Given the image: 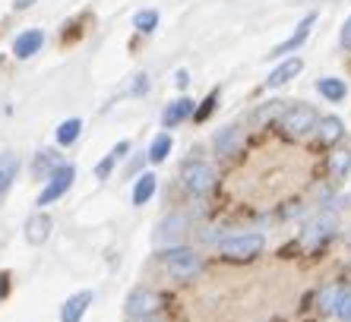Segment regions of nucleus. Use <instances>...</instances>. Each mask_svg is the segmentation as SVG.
Returning a JSON list of instances; mask_svg holds the SVG:
<instances>
[{
  "mask_svg": "<svg viewBox=\"0 0 351 322\" xmlns=\"http://www.w3.org/2000/svg\"><path fill=\"white\" fill-rule=\"evenodd\" d=\"M162 262L174 282H193L203 272V256L196 250H187V247H168L162 253Z\"/></svg>",
  "mask_w": 351,
  "mask_h": 322,
  "instance_id": "1",
  "label": "nucleus"
},
{
  "mask_svg": "<svg viewBox=\"0 0 351 322\" xmlns=\"http://www.w3.org/2000/svg\"><path fill=\"white\" fill-rule=\"evenodd\" d=\"M317 121L319 114L304 101H294V105L282 108V114H278V127L285 129V136H304V133H311L317 127Z\"/></svg>",
  "mask_w": 351,
  "mask_h": 322,
  "instance_id": "2",
  "label": "nucleus"
},
{
  "mask_svg": "<svg viewBox=\"0 0 351 322\" xmlns=\"http://www.w3.org/2000/svg\"><path fill=\"white\" fill-rule=\"evenodd\" d=\"M127 316L130 322H143V319H152V316L162 313V294H156L152 288H133L127 294Z\"/></svg>",
  "mask_w": 351,
  "mask_h": 322,
  "instance_id": "3",
  "label": "nucleus"
},
{
  "mask_svg": "<svg viewBox=\"0 0 351 322\" xmlns=\"http://www.w3.org/2000/svg\"><path fill=\"white\" fill-rule=\"evenodd\" d=\"M215 184H219V174H215L213 164H206V161H187L184 164V186L193 196H209Z\"/></svg>",
  "mask_w": 351,
  "mask_h": 322,
  "instance_id": "4",
  "label": "nucleus"
},
{
  "mask_svg": "<svg viewBox=\"0 0 351 322\" xmlns=\"http://www.w3.org/2000/svg\"><path fill=\"white\" fill-rule=\"evenodd\" d=\"M73 180H76V168L60 161L58 168L48 174V180H45V190L38 193V206H51V202H58L60 196H66V190L73 186Z\"/></svg>",
  "mask_w": 351,
  "mask_h": 322,
  "instance_id": "5",
  "label": "nucleus"
},
{
  "mask_svg": "<svg viewBox=\"0 0 351 322\" xmlns=\"http://www.w3.org/2000/svg\"><path fill=\"white\" fill-rule=\"evenodd\" d=\"M263 250V237L260 234H234L221 243V256L231 259V262H250L256 259Z\"/></svg>",
  "mask_w": 351,
  "mask_h": 322,
  "instance_id": "6",
  "label": "nucleus"
},
{
  "mask_svg": "<svg viewBox=\"0 0 351 322\" xmlns=\"http://www.w3.org/2000/svg\"><path fill=\"white\" fill-rule=\"evenodd\" d=\"M332 231H335V218L319 215L317 221H311L307 231H304V247H307V250H317L319 243H326L329 237H332Z\"/></svg>",
  "mask_w": 351,
  "mask_h": 322,
  "instance_id": "7",
  "label": "nucleus"
},
{
  "mask_svg": "<svg viewBox=\"0 0 351 322\" xmlns=\"http://www.w3.org/2000/svg\"><path fill=\"white\" fill-rule=\"evenodd\" d=\"M92 300H95L92 290H80L73 297H66L64 306H60V322H82V316H86V310L92 306Z\"/></svg>",
  "mask_w": 351,
  "mask_h": 322,
  "instance_id": "8",
  "label": "nucleus"
},
{
  "mask_svg": "<svg viewBox=\"0 0 351 322\" xmlns=\"http://www.w3.org/2000/svg\"><path fill=\"white\" fill-rule=\"evenodd\" d=\"M313 23H317V13H307V16L298 23V32L291 35V38H285L282 45H278L276 51H272V57H285V54H291V51H298L304 45V41L311 38V29H313Z\"/></svg>",
  "mask_w": 351,
  "mask_h": 322,
  "instance_id": "9",
  "label": "nucleus"
},
{
  "mask_svg": "<svg viewBox=\"0 0 351 322\" xmlns=\"http://www.w3.org/2000/svg\"><path fill=\"white\" fill-rule=\"evenodd\" d=\"M41 45H45V32H41V29H25V32L16 35V41H13V54H16L19 60H29V57H35L41 51Z\"/></svg>",
  "mask_w": 351,
  "mask_h": 322,
  "instance_id": "10",
  "label": "nucleus"
},
{
  "mask_svg": "<svg viewBox=\"0 0 351 322\" xmlns=\"http://www.w3.org/2000/svg\"><path fill=\"white\" fill-rule=\"evenodd\" d=\"M51 227H54L51 215H45V212H35V215L25 221V240L32 243V247H41V243L51 237Z\"/></svg>",
  "mask_w": 351,
  "mask_h": 322,
  "instance_id": "11",
  "label": "nucleus"
},
{
  "mask_svg": "<svg viewBox=\"0 0 351 322\" xmlns=\"http://www.w3.org/2000/svg\"><path fill=\"white\" fill-rule=\"evenodd\" d=\"M187 234V218L184 215H168V218H162V225H158V231H156V240L158 243H178L180 237Z\"/></svg>",
  "mask_w": 351,
  "mask_h": 322,
  "instance_id": "12",
  "label": "nucleus"
},
{
  "mask_svg": "<svg viewBox=\"0 0 351 322\" xmlns=\"http://www.w3.org/2000/svg\"><path fill=\"white\" fill-rule=\"evenodd\" d=\"M301 70H304V60H301V57H288V60H282V64H278L276 70L269 73V79H266V86H269V89H278V86H285V82H291Z\"/></svg>",
  "mask_w": 351,
  "mask_h": 322,
  "instance_id": "13",
  "label": "nucleus"
},
{
  "mask_svg": "<svg viewBox=\"0 0 351 322\" xmlns=\"http://www.w3.org/2000/svg\"><path fill=\"white\" fill-rule=\"evenodd\" d=\"M193 111H196V105L190 101V98H178V101H171V105L162 111L165 129H171V127H178V123H184L187 117H193Z\"/></svg>",
  "mask_w": 351,
  "mask_h": 322,
  "instance_id": "14",
  "label": "nucleus"
},
{
  "mask_svg": "<svg viewBox=\"0 0 351 322\" xmlns=\"http://www.w3.org/2000/svg\"><path fill=\"white\" fill-rule=\"evenodd\" d=\"M313 129H317V136H319V143L323 145H332V143H339V139L345 136V123L339 121V117H332V114H329V117H319Z\"/></svg>",
  "mask_w": 351,
  "mask_h": 322,
  "instance_id": "15",
  "label": "nucleus"
},
{
  "mask_svg": "<svg viewBox=\"0 0 351 322\" xmlns=\"http://www.w3.org/2000/svg\"><path fill=\"white\" fill-rule=\"evenodd\" d=\"M317 92L335 105V101H345L348 86H345V79H339V76H323V79H317Z\"/></svg>",
  "mask_w": 351,
  "mask_h": 322,
  "instance_id": "16",
  "label": "nucleus"
},
{
  "mask_svg": "<svg viewBox=\"0 0 351 322\" xmlns=\"http://www.w3.org/2000/svg\"><path fill=\"white\" fill-rule=\"evenodd\" d=\"M156 184H158L156 174H139L136 184H133V206H146L156 196Z\"/></svg>",
  "mask_w": 351,
  "mask_h": 322,
  "instance_id": "17",
  "label": "nucleus"
},
{
  "mask_svg": "<svg viewBox=\"0 0 351 322\" xmlns=\"http://www.w3.org/2000/svg\"><path fill=\"white\" fill-rule=\"evenodd\" d=\"M16 171H19V158L13 152H3L0 155V196L10 190V184L16 180Z\"/></svg>",
  "mask_w": 351,
  "mask_h": 322,
  "instance_id": "18",
  "label": "nucleus"
},
{
  "mask_svg": "<svg viewBox=\"0 0 351 322\" xmlns=\"http://www.w3.org/2000/svg\"><path fill=\"white\" fill-rule=\"evenodd\" d=\"M127 152H130V143H117L114 149L108 152V158H105V161H101V164H98V168H95V177H98V180H108V174H111V168H114V164H117V161H121Z\"/></svg>",
  "mask_w": 351,
  "mask_h": 322,
  "instance_id": "19",
  "label": "nucleus"
},
{
  "mask_svg": "<svg viewBox=\"0 0 351 322\" xmlns=\"http://www.w3.org/2000/svg\"><path fill=\"white\" fill-rule=\"evenodd\" d=\"M80 133H82V121L80 117H70V121H64L58 127L54 139H58V145H73L76 139H80Z\"/></svg>",
  "mask_w": 351,
  "mask_h": 322,
  "instance_id": "20",
  "label": "nucleus"
},
{
  "mask_svg": "<svg viewBox=\"0 0 351 322\" xmlns=\"http://www.w3.org/2000/svg\"><path fill=\"white\" fill-rule=\"evenodd\" d=\"M171 133H158L156 139H152V145H149V161H156V164H162L168 155H171Z\"/></svg>",
  "mask_w": 351,
  "mask_h": 322,
  "instance_id": "21",
  "label": "nucleus"
},
{
  "mask_svg": "<svg viewBox=\"0 0 351 322\" xmlns=\"http://www.w3.org/2000/svg\"><path fill=\"white\" fill-rule=\"evenodd\" d=\"M215 145H219V152L234 155V152H237V145H241V129H237V127L221 129L219 136H215Z\"/></svg>",
  "mask_w": 351,
  "mask_h": 322,
  "instance_id": "22",
  "label": "nucleus"
},
{
  "mask_svg": "<svg viewBox=\"0 0 351 322\" xmlns=\"http://www.w3.org/2000/svg\"><path fill=\"white\" fill-rule=\"evenodd\" d=\"M329 171H332L335 180L348 177V171H351V152H348V149H345V152H335L332 158H329Z\"/></svg>",
  "mask_w": 351,
  "mask_h": 322,
  "instance_id": "23",
  "label": "nucleus"
},
{
  "mask_svg": "<svg viewBox=\"0 0 351 322\" xmlns=\"http://www.w3.org/2000/svg\"><path fill=\"white\" fill-rule=\"evenodd\" d=\"M342 284H329V288H323L319 290V297H317V304H319V310H326V313H332L335 310V300H339V294H342Z\"/></svg>",
  "mask_w": 351,
  "mask_h": 322,
  "instance_id": "24",
  "label": "nucleus"
},
{
  "mask_svg": "<svg viewBox=\"0 0 351 322\" xmlns=\"http://www.w3.org/2000/svg\"><path fill=\"white\" fill-rule=\"evenodd\" d=\"M133 23H136V29H139L143 35H149V32H156V25H158V13H156V10H139Z\"/></svg>",
  "mask_w": 351,
  "mask_h": 322,
  "instance_id": "25",
  "label": "nucleus"
},
{
  "mask_svg": "<svg viewBox=\"0 0 351 322\" xmlns=\"http://www.w3.org/2000/svg\"><path fill=\"white\" fill-rule=\"evenodd\" d=\"M339 319H345V322H351V290H342L339 294V300H335V310H332Z\"/></svg>",
  "mask_w": 351,
  "mask_h": 322,
  "instance_id": "26",
  "label": "nucleus"
},
{
  "mask_svg": "<svg viewBox=\"0 0 351 322\" xmlns=\"http://www.w3.org/2000/svg\"><path fill=\"white\" fill-rule=\"evenodd\" d=\"M60 161L54 158V152H41L38 155V161H35V171H45V174H51V171L58 168Z\"/></svg>",
  "mask_w": 351,
  "mask_h": 322,
  "instance_id": "27",
  "label": "nucleus"
},
{
  "mask_svg": "<svg viewBox=\"0 0 351 322\" xmlns=\"http://www.w3.org/2000/svg\"><path fill=\"white\" fill-rule=\"evenodd\" d=\"M282 114V101H269L266 108H260V114H256V123H266L272 121V117H278Z\"/></svg>",
  "mask_w": 351,
  "mask_h": 322,
  "instance_id": "28",
  "label": "nucleus"
},
{
  "mask_svg": "<svg viewBox=\"0 0 351 322\" xmlns=\"http://www.w3.org/2000/svg\"><path fill=\"white\" fill-rule=\"evenodd\" d=\"M215 98H219V95H215V92H209V98L203 101V108H199V111H193L196 121H206V117H209V111H213V105H215Z\"/></svg>",
  "mask_w": 351,
  "mask_h": 322,
  "instance_id": "29",
  "label": "nucleus"
},
{
  "mask_svg": "<svg viewBox=\"0 0 351 322\" xmlns=\"http://www.w3.org/2000/svg\"><path fill=\"white\" fill-rule=\"evenodd\" d=\"M146 92H149V76L146 73H139L136 82H133V95H146Z\"/></svg>",
  "mask_w": 351,
  "mask_h": 322,
  "instance_id": "30",
  "label": "nucleus"
},
{
  "mask_svg": "<svg viewBox=\"0 0 351 322\" xmlns=\"http://www.w3.org/2000/svg\"><path fill=\"white\" fill-rule=\"evenodd\" d=\"M339 41H342V48H345V51H351V16L345 19V25H342V35H339Z\"/></svg>",
  "mask_w": 351,
  "mask_h": 322,
  "instance_id": "31",
  "label": "nucleus"
},
{
  "mask_svg": "<svg viewBox=\"0 0 351 322\" xmlns=\"http://www.w3.org/2000/svg\"><path fill=\"white\" fill-rule=\"evenodd\" d=\"M174 82H178L180 89H187V86H190V73H187V70H178V76H174Z\"/></svg>",
  "mask_w": 351,
  "mask_h": 322,
  "instance_id": "32",
  "label": "nucleus"
},
{
  "mask_svg": "<svg viewBox=\"0 0 351 322\" xmlns=\"http://www.w3.org/2000/svg\"><path fill=\"white\" fill-rule=\"evenodd\" d=\"M32 3H35V0H13V7H16V10H29Z\"/></svg>",
  "mask_w": 351,
  "mask_h": 322,
  "instance_id": "33",
  "label": "nucleus"
},
{
  "mask_svg": "<svg viewBox=\"0 0 351 322\" xmlns=\"http://www.w3.org/2000/svg\"><path fill=\"white\" fill-rule=\"evenodd\" d=\"M3 294H7V275H0V300H3Z\"/></svg>",
  "mask_w": 351,
  "mask_h": 322,
  "instance_id": "34",
  "label": "nucleus"
}]
</instances>
